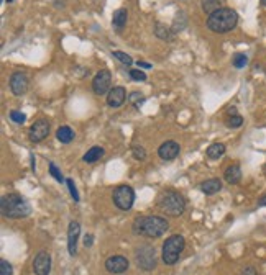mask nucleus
Returning <instances> with one entry per match:
<instances>
[{
	"mask_svg": "<svg viewBox=\"0 0 266 275\" xmlns=\"http://www.w3.org/2000/svg\"><path fill=\"white\" fill-rule=\"evenodd\" d=\"M168 221L161 216H138L132 225L133 233L150 239L161 238L168 231Z\"/></svg>",
	"mask_w": 266,
	"mask_h": 275,
	"instance_id": "1",
	"label": "nucleus"
},
{
	"mask_svg": "<svg viewBox=\"0 0 266 275\" xmlns=\"http://www.w3.org/2000/svg\"><path fill=\"white\" fill-rule=\"evenodd\" d=\"M0 212L5 218L18 220V218H27L32 213V206L27 199H23L18 193H8L0 200Z\"/></svg>",
	"mask_w": 266,
	"mask_h": 275,
	"instance_id": "2",
	"label": "nucleus"
},
{
	"mask_svg": "<svg viewBox=\"0 0 266 275\" xmlns=\"http://www.w3.org/2000/svg\"><path fill=\"white\" fill-rule=\"evenodd\" d=\"M238 23V14L232 8L222 7L218 10L212 12L207 18V27L212 30L214 33H227L232 31Z\"/></svg>",
	"mask_w": 266,
	"mask_h": 275,
	"instance_id": "3",
	"label": "nucleus"
},
{
	"mask_svg": "<svg viewBox=\"0 0 266 275\" xmlns=\"http://www.w3.org/2000/svg\"><path fill=\"white\" fill-rule=\"evenodd\" d=\"M158 206L161 208L163 213H166L168 216H181L186 210V199L181 195V193L174 192V190H168L161 195L160 201H158Z\"/></svg>",
	"mask_w": 266,
	"mask_h": 275,
	"instance_id": "4",
	"label": "nucleus"
},
{
	"mask_svg": "<svg viewBox=\"0 0 266 275\" xmlns=\"http://www.w3.org/2000/svg\"><path fill=\"white\" fill-rule=\"evenodd\" d=\"M184 247H186V241L181 234H173L166 239V243L163 244L161 257L163 262L166 265H174L179 260V256L183 254Z\"/></svg>",
	"mask_w": 266,
	"mask_h": 275,
	"instance_id": "5",
	"label": "nucleus"
},
{
	"mask_svg": "<svg viewBox=\"0 0 266 275\" xmlns=\"http://www.w3.org/2000/svg\"><path fill=\"white\" fill-rule=\"evenodd\" d=\"M112 200L118 210L127 212V210H130L133 206V201H135V192H133V188L128 185H118L114 190Z\"/></svg>",
	"mask_w": 266,
	"mask_h": 275,
	"instance_id": "6",
	"label": "nucleus"
},
{
	"mask_svg": "<svg viewBox=\"0 0 266 275\" xmlns=\"http://www.w3.org/2000/svg\"><path fill=\"white\" fill-rule=\"evenodd\" d=\"M136 265L145 270V272H148V270H153L156 267V259H154V249L151 246H141L136 249Z\"/></svg>",
	"mask_w": 266,
	"mask_h": 275,
	"instance_id": "7",
	"label": "nucleus"
},
{
	"mask_svg": "<svg viewBox=\"0 0 266 275\" xmlns=\"http://www.w3.org/2000/svg\"><path fill=\"white\" fill-rule=\"evenodd\" d=\"M110 84H112V74L107 69L99 71L92 80V90L96 95H104L110 90Z\"/></svg>",
	"mask_w": 266,
	"mask_h": 275,
	"instance_id": "8",
	"label": "nucleus"
},
{
	"mask_svg": "<svg viewBox=\"0 0 266 275\" xmlns=\"http://www.w3.org/2000/svg\"><path fill=\"white\" fill-rule=\"evenodd\" d=\"M50 135V122L48 120H38L32 124V128L28 130V136L33 143H40Z\"/></svg>",
	"mask_w": 266,
	"mask_h": 275,
	"instance_id": "9",
	"label": "nucleus"
},
{
	"mask_svg": "<svg viewBox=\"0 0 266 275\" xmlns=\"http://www.w3.org/2000/svg\"><path fill=\"white\" fill-rule=\"evenodd\" d=\"M30 80L25 72H14L10 77V90L15 95H23L28 90Z\"/></svg>",
	"mask_w": 266,
	"mask_h": 275,
	"instance_id": "10",
	"label": "nucleus"
},
{
	"mask_svg": "<svg viewBox=\"0 0 266 275\" xmlns=\"http://www.w3.org/2000/svg\"><path fill=\"white\" fill-rule=\"evenodd\" d=\"M51 270V256L48 252H38L33 259V272L36 275H48Z\"/></svg>",
	"mask_w": 266,
	"mask_h": 275,
	"instance_id": "11",
	"label": "nucleus"
},
{
	"mask_svg": "<svg viewBox=\"0 0 266 275\" xmlns=\"http://www.w3.org/2000/svg\"><path fill=\"white\" fill-rule=\"evenodd\" d=\"M105 269L110 274H123L128 269V259L123 256H112L105 260Z\"/></svg>",
	"mask_w": 266,
	"mask_h": 275,
	"instance_id": "12",
	"label": "nucleus"
},
{
	"mask_svg": "<svg viewBox=\"0 0 266 275\" xmlns=\"http://www.w3.org/2000/svg\"><path fill=\"white\" fill-rule=\"evenodd\" d=\"M81 234V225L77 221H71L67 228V251L71 256H76L77 252V239Z\"/></svg>",
	"mask_w": 266,
	"mask_h": 275,
	"instance_id": "13",
	"label": "nucleus"
},
{
	"mask_svg": "<svg viewBox=\"0 0 266 275\" xmlns=\"http://www.w3.org/2000/svg\"><path fill=\"white\" fill-rule=\"evenodd\" d=\"M179 144L176 143V141H166V143H163L160 146V149H158V156H160L163 161H173L179 156Z\"/></svg>",
	"mask_w": 266,
	"mask_h": 275,
	"instance_id": "14",
	"label": "nucleus"
},
{
	"mask_svg": "<svg viewBox=\"0 0 266 275\" xmlns=\"http://www.w3.org/2000/svg\"><path fill=\"white\" fill-rule=\"evenodd\" d=\"M127 100V90L123 87H114L107 95V105L112 107V108H118L122 107Z\"/></svg>",
	"mask_w": 266,
	"mask_h": 275,
	"instance_id": "15",
	"label": "nucleus"
},
{
	"mask_svg": "<svg viewBox=\"0 0 266 275\" xmlns=\"http://www.w3.org/2000/svg\"><path fill=\"white\" fill-rule=\"evenodd\" d=\"M224 179L227 183H230V185H237L240 180H242V169H240V166L232 164L227 167L224 172Z\"/></svg>",
	"mask_w": 266,
	"mask_h": 275,
	"instance_id": "16",
	"label": "nucleus"
},
{
	"mask_svg": "<svg viewBox=\"0 0 266 275\" xmlns=\"http://www.w3.org/2000/svg\"><path fill=\"white\" fill-rule=\"evenodd\" d=\"M199 188H200V192L205 193V195H216L217 192L222 190V182L218 179H207L200 183Z\"/></svg>",
	"mask_w": 266,
	"mask_h": 275,
	"instance_id": "17",
	"label": "nucleus"
},
{
	"mask_svg": "<svg viewBox=\"0 0 266 275\" xmlns=\"http://www.w3.org/2000/svg\"><path fill=\"white\" fill-rule=\"evenodd\" d=\"M127 18H128V14L125 8H118V10L114 12V16H112V25L115 30H118V31H122L123 27L127 25Z\"/></svg>",
	"mask_w": 266,
	"mask_h": 275,
	"instance_id": "18",
	"label": "nucleus"
},
{
	"mask_svg": "<svg viewBox=\"0 0 266 275\" xmlns=\"http://www.w3.org/2000/svg\"><path fill=\"white\" fill-rule=\"evenodd\" d=\"M104 154H105L104 148H100V146H94V148H91V149H89V151L83 156V161L87 162V164H94V162H97L99 159L104 156Z\"/></svg>",
	"mask_w": 266,
	"mask_h": 275,
	"instance_id": "19",
	"label": "nucleus"
},
{
	"mask_svg": "<svg viewBox=\"0 0 266 275\" xmlns=\"http://www.w3.org/2000/svg\"><path fill=\"white\" fill-rule=\"evenodd\" d=\"M56 138H58L59 143H63V144H69L71 141L74 139V131H72L69 126H61V128H58Z\"/></svg>",
	"mask_w": 266,
	"mask_h": 275,
	"instance_id": "20",
	"label": "nucleus"
},
{
	"mask_svg": "<svg viewBox=\"0 0 266 275\" xmlns=\"http://www.w3.org/2000/svg\"><path fill=\"white\" fill-rule=\"evenodd\" d=\"M225 154V144L222 143H214L207 148V157L209 159H218Z\"/></svg>",
	"mask_w": 266,
	"mask_h": 275,
	"instance_id": "21",
	"label": "nucleus"
},
{
	"mask_svg": "<svg viewBox=\"0 0 266 275\" xmlns=\"http://www.w3.org/2000/svg\"><path fill=\"white\" fill-rule=\"evenodd\" d=\"M220 5H222V0H202V8L209 15L212 14V12L218 10V8H222Z\"/></svg>",
	"mask_w": 266,
	"mask_h": 275,
	"instance_id": "22",
	"label": "nucleus"
},
{
	"mask_svg": "<svg viewBox=\"0 0 266 275\" xmlns=\"http://www.w3.org/2000/svg\"><path fill=\"white\" fill-rule=\"evenodd\" d=\"M154 33H156V36L161 38V40H171V38H173V33H171V30L166 28V27H163L161 23H156Z\"/></svg>",
	"mask_w": 266,
	"mask_h": 275,
	"instance_id": "23",
	"label": "nucleus"
},
{
	"mask_svg": "<svg viewBox=\"0 0 266 275\" xmlns=\"http://www.w3.org/2000/svg\"><path fill=\"white\" fill-rule=\"evenodd\" d=\"M232 64H233V67H237V69L245 67L247 64H248V58H247V54H243V53H237V54L233 56V59H232Z\"/></svg>",
	"mask_w": 266,
	"mask_h": 275,
	"instance_id": "24",
	"label": "nucleus"
},
{
	"mask_svg": "<svg viewBox=\"0 0 266 275\" xmlns=\"http://www.w3.org/2000/svg\"><path fill=\"white\" fill-rule=\"evenodd\" d=\"M112 54H114L115 59H118V61L122 62V64H125V66H132V64H133V59L128 54L122 53V51H114Z\"/></svg>",
	"mask_w": 266,
	"mask_h": 275,
	"instance_id": "25",
	"label": "nucleus"
},
{
	"mask_svg": "<svg viewBox=\"0 0 266 275\" xmlns=\"http://www.w3.org/2000/svg\"><path fill=\"white\" fill-rule=\"evenodd\" d=\"M243 124V118L240 115H230L227 120V126L229 128H240Z\"/></svg>",
	"mask_w": 266,
	"mask_h": 275,
	"instance_id": "26",
	"label": "nucleus"
},
{
	"mask_svg": "<svg viewBox=\"0 0 266 275\" xmlns=\"http://www.w3.org/2000/svg\"><path fill=\"white\" fill-rule=\"evenodd\" d=\"M132 154L136 161H145V159H147V151H145V148H141V146H133Z\"/></svg>",
	"mask_w": 266,
	"mask_h": 275,
	"instance_id": "27",
	"label": "nucleus"
},
{
	"mask_svg": "<svg viewBox=\"0 0 266 275\" xmlns=\"http://www.w3.org/2000/svg\"><path fill=\"white\" fill-rule=\"evenodd\" d=\"M8 117H10L12 122H14V123H18V124H23L25 122H27V117H25V115L21 113V111H18V110H12Z\"/></svg>",
	"mask_w": 266,
	"mask_h": 275,
	"instance_id": "28",
	"label": "nucleus"
},
{
	"mask_svg": "<svg viewBox=\"0 0 266 275\" xmlns=\"http://www.w3.org/2000/svg\"><path fill=\"white\" fill-rule=\"evenodd\" d=\"M128 74L133 80H138V82H143V80H147V74H145L141 69H130L128 71Z\"/></svg>",
	"mask_w": 266,
	"mask_h": 275,
	"instance_id": "29",
	"label": "nucleus"
},
{
	"mask_svg": "<svg viewBox=\"0 0 266 275\" xmlns=\"http://www.w3.org/2000/svg\"><path fill=\"white\" fill-rule=\"evenodd\" d=\"M50 174H51V177H54V180H56V182H59V183L64 182L63 174L58 170V167H56V164H54V162H50Z\"/></svg>",
	"mask_w": 266,
	"mask_h": 275,
	"instance_id": "30",
	"label": "nucleus"
},
{
	"mask_svg": "<svg viewBox=\"0 0 266 275\" xmlns=\"http://www.w3.org/2000/svg\"><path fill=\"white\" fill-rule=\"evenodd\" d=\"M14 274V269H12V264L5 259L0 260V275H12Z\"/></svg>",
	"mask_w": 266,
	"mask_h": 275,
	"instance_id": "31",
	"label": "nucleus"
},
{
	"mask_svg": "<svg viewBox=\"0 0 266 275\" xmlns=\"http://www.w3.org/2000/svg\"><path fill=\"white\" fill-rule=\"evenodd\" d=\"M128 102H130L132 105L135 107V108H140V103L143 102V95H141V93H138V92H132L130 97H128Z\"/></svg>",
	"mask_w": 266,
	"mask_h": 275,
	"instance_id": "32",
	"label": "nucleus"
},
{
	"mask_svg": "<svg viewBox=\"0 0 266 275\" xmlns=\"http://www.w3.org/2000/svg\"><path fill=\"white\" fill-rule=\"evenodd\" d=\"M66 182H67V187H69L71 197L74 199V201H79V193H77V190H76V185H74V182H72V179H67Z\"/></svg>",
	"mask_w": 266,
	"mask_h": 275,
	"instance_id": "33",
	"label": "nucleus"
},
{
	"mask_svg": "<svg viewBox=\"0 0 266 275\" xmlns=\"http://www.w3.org/2000/svg\"><path fill=\"white\" fill-rule=\"evenodd\" d=\"M92 241H94V236H92V234H87V236L84 238V246H85V247H91V246H92Z\"/></svg>",
	"mask_w": 266,
	"mask_h": 275,
	"instance_id": "34",
	"label": "nucleus"
},
{
	"mask_svg": "<svg viewBox=\"0 0 266 275\" xmlns=\"http://www.w3.org/2000/svg\"><path fill=\"white\" fill-rule=\"evenodd\" d=\"M242 275H256V270L253 267H245L242 270Z\"/></svg>",
	"mask_w": 266,
	"mask_h": 275,
	"instance_id": "35",
	"label": "nucleus"
},
{
	"mask_svg": "<svg viewBox=\"0 0 266 275\" xmlns=\"http://www.w3.org/2000/svg\"><path fill=\"white\" fill-rule=\"evenodd\" d=\"M136 64H138V67H145V69H150V67H151V64H148V62H141V61H138Z\"/></svg>",
	"mask_w": 266,
	"mask_h": 275,
	"instance_id": "36",
	"label": "nucleus"
},
{
	"mask_svg": "<svg viewBox=\"0 0 266 275\" xmlns=\"http://www.w3.org/2000/svg\"><path fill=\"white\" fill-rule=\"evenodd\" d=\"M260 205H261V206H265V205H266V195L263 197V199H260Z\"/></svg>",
	"mask_w": 266,
	"mask_h": 275,
	"instance_id": "37",
	"label": "nucleus"
},
{
	"mask_svg": "<svg viewBox=\"0 0 266 275\" xmlns=\"http://www.w3.org/2000/svg\"><path fill=\"white\" fill-rule=\"evenodd\" d=\"M261 3H263V7H266V0H261Z\"/></svg>",
	"mask_w": 266,
	"mask_h": 275,
	"instance_id": "38",
	"label": "nucleus"
},
{
	"mask_svg": "<svg viewBox=\"0 0 266 275\" xmlns=\"http://www.w3.org/2000/svg\"><path fill=\"white\" fill-rule=\"evenodd\" d=\"M7 2H8V3H10V2H14V0H7Z\"/></svg>",
	"mask_w": 266,
	"mask_h": 275,
	"instance_id": "39",
	"label": "nucleus"
},
{
	"mask_svg": "<svg viewBox=\"0 0 266 275\" xmlns=\"http://www.w3.org/2000/svg\"><path fill=\"white\" fill-rule=\"evenodd\" d=\"M265 170H266V166H265Z\"/></svg>",
	"mask_w": 266,
	"mask_h": 275,
	"instance_id": "40",
	"label": "nucleus"
}]
</instances>
